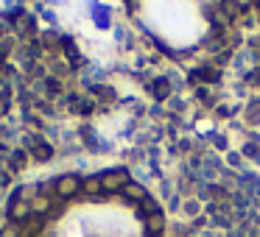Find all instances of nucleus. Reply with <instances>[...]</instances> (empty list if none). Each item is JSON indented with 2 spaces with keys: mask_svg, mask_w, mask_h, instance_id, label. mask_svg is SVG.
Wrapping results in <instances>:
<instances>
[{
  "mask_svg": "<svg viewBox=\"0 0 260 237\" xmlns=\"http://www.w3.org/2000/svg\"><path fill=\"white\" fill-rule=\"evenodd\" d=\"M254 131H257V142H260V106H257V115H254Z\"/></svg>",
  "mask_w": 260,
  "mask_h": 237,
  "instance_id": "nucleus-2",
  "label": "nucleus"
},
{
  "mask_svg": "<svg viewBox=\"0 0 260 237\" xmlns=\"http://www.w3.org/2000/svg\"><path fill=\"white\" fill-rule=\"evenodd\" d=\"M137 17L168 53L196 56L221 34L224 0H137Z\"/></svg>",
  "mask_w": 260,
  "mask_h": 237,
  "instance_id": "nucleus-1",
  "label": "nucleus"
}]
</instances>
